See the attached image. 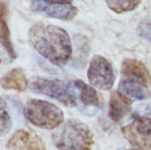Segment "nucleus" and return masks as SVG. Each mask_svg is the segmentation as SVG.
I'll list each match as a JSON object with an SVG mask.
<instances>
[{"mask_svg":"<svg viewBox=\"0 0 151 150\" xmlns=\"http://www.w3.org/2000/svg\"><path fill=\"white\" fill-rule=\"evenodd\" d=\"M107 6L116 14L132 11L141 4L140 0H106Z\"/></svg>","mask_w":151,"mask_h":150,"instance_id":"14","label":"nucleus"},{"mask_svg":"<svg viewBox=\"0 0 151 150\" xmlns=\"http://www.w3.org/2000/svg\"><path fill=\"white\" fill-rule=\"evenodd\" d=\"M32 11L45 14L50 18L63 21H70L78 14L76 6L70 1H45V0H33L30 2Z\"/></svg>","mask_w":151,"mask_h":150,"instance_id":"8","label":"nucleus"},{"mask_svg":"<svg viewBox=\"0 0 151 150\" xmlns=\"http://www.w3.org/2000/svg\"><path fill=\"white\" fill-rule=\"evenodd\" d=\"M12 122L8 106L5 101L0 98V137H3L8 134L12 128Z\"/></svg>","mask_w":151,"mask_h":150,"instance_id":"15","label":"nucleus"},{"mask_svg":"<svg viewBox=\"0 0 151 150\" xmlns=\"http://www.w3.org/2000/svg\"><path fill=\"white\" fill-rule=\"evenodd\" d=\"M24 115L32 124L44 130H55L64 122L60 107L47 101L30 99L24 106Z\"/></svg>","mask_w":151,"mask_h":150,"instance_id":"4","label":"nucleus"},{"mask_svg":"<svg viewBox=\"0 0 151 150\" xmlns=\"http://www.w3.org/2000/svg\"><path fill=\"white\" fill-rule=\"evenodd\" d=\"M121 78L118 92L133 100H145L149 98L151 74L143 62L136 59H124L121 64Z\"/></svg>","mask_w":151,"mask_h":150,"instance_id":"2","label":"nucleus"},{"mask_svg":"<svg viewBox=\"0 0 151 150\" xmlns=\"http://www.w3.org/2000/svg\"><path fill=\"white\" fill-rule=\"evenodd\" d=\"M52 141L59 150H91L93 135L88 124L71 118L52 134Z\"/></svg>","mask_w":151,"mask_h":150,"instance_id":"3","label":"nucleus"},{"mask_svg":"<svg viewBox=\"0 0 151 150\" xmlns=\"http://www.w3.org/2000/svg\"><path fill=\"white\" fill-rule=\"evenodd\" d=\"M138 34L151 43V20H144L138 26Z\"/></svg>","mask_w":151,"mask_h":150,"instance_id":"16","label":"nucleus"},{"mask_svg":"<svg viewBox=\"0 0 151 150\" xmlns=\"http://www.w3.org/2000/svg\"><path fill=\"white\" fill-rule=\"evenodd\" d=\"M121 134L134 148L151 150V116H135L133 121L121 128Z\"/></svg>","mask_w":151,"mask_h":150,"instance_id":"6","label":"nucleus"},{"mask_svg":"<svg viewBox=\"0 0 151 150\" xmlns=\"http://www.w3.org/2000/svg\"><path fill=\"white\" fill-rule=\"evenodd\" d=\"M6 16H7V3L0 1V44L3 46L10 59L14 60L17 56L12 38H10V32L6 22Z\"/></svg>","mask_w":151,"mask_h":150,"instance_id":"12","label":"nucleus"},{"mask_svg":"<svg viewBox=\"0 0 151 150\" xmlns=\"http://www.w3.org/2000/svg\"><path fill=\"white\" fill-rule=\"evenodd\" d=\"M31 92L44 95L59 101L66 107H74L77 105V98L70 83L60 79L35 77L29 84Z\"/></svg>","mask_w":151,"mask_h":150,"instance_id":"5","label":"nucleus"},{"mask_svg":"<svg viewBox=\"0 0 151 150\" xmlns=\"http://www.w3.org/2000/svg\"><path fill=\"white\" fill-rule=\"evenodd\" d=\"M74 88L77 90L78 94H79V98L81 102L86 106H93V107H101V98H100L99 94L97 90L93 88V86L86 84L82 80H75L73 82Z\"/></svg>","mask_w":151,"mask_h":150,"instance_id":"13","label":"nucleus"},{"mask_svg":"<svg viewBox=\"0 0 151 150\" xmlns=\"http://www.w3.org/2000/svg\"><path fill=\"white\" fill-rule=\"evenodd\" d=\"M7 148L10 150H45V145L37 135L26 130H20L10 137Z\"/></svg>","mask_w":151,"mask_h":150,"instance_id":"9","label":"nucleus"},{"mask_svg":"<svg viewBox=\"0 0 151 150\" xmlns=\"http://www.w3.org/2000/svg\"><path fill=\"white\" fill-rule=\"evenodd\" d=\"M127 150H140V149H137V148H131V149H127Z\"/></svg>","mask_w":151,"mask_h":150,"instance_id":"17","label":"nucleus"},{"mask_svg":"<svg viewBox=\"0 0 151 150\" xmlns=\"http://www.w3.org/2000/svg\"><path fill=\"white\" fill-rule=\"evenodd\" d=\"M0 63H1V59H0Z\"/></svg>","mask_w":151,"mask_h":150,"instance_id":"18","label":"nucleus"},{"mask_svg":"<svg viewBox=\"0 0 151 150\" xmlns=\"http://www.w3.org/2000/svg\"><path fill=\"white\" fill-rule=\"evenodd\" d=\"M0 86L4 90L25 92L29 88V82L22 69L14 68L2 76L0 79Z\"/></svg>","mask_w":151,"mask_h":150,"instance_id":"11","label":"nucleus"},{"mask_svg":"<svg viewBox=\"0 0 151 150\" xmlns=\"http://www.w3.org/2000/svg\"><path fill=\"white\" fill-rule=\"evenodd\" d=\"M28 37L32 47L52 64L64 66L71 59V39L67 31L61 27L35 24L29 30Z\"/></svg>","mask_w":151,"mask_h":150,"instance_id":"1","label":"nucleus"},{"mask_svg":"<svg viewBox=\"0 0 151 150\" xmlns=\"http://www.w3.org/2000/svg\"><path fill=\"white\" fill-rule=\"evenodd\" d=\"M133 101L121 95L118 90H113L110 96L108 115L113 121L119 122L132 110Z\"/></svg>","mask_w":151,"mask_h":150,"instance_id":"10","label":"nucleus"},{"mask_svg":"<svg viewBox=\"0 0 151 150\" xmlns=\"http://www.w3.org/2000/svg\"><path fill=\"white\" fill-rule=\"evenodd\" d=\"M88 78L91 85L102 90H109L115 81V73L111 62L102 56H93L90 62Z\"/></svg>","mask_w":151,"mask_h":150,"instance_id":"7","label":"nucleus"}]
</instances>
